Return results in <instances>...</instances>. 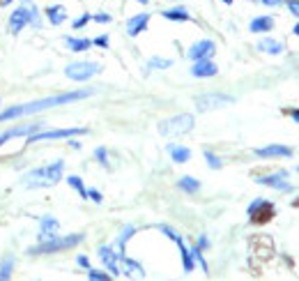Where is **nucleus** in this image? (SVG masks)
<instances>
[{
  "label": "nucleus",
  "instance_id": "obj_1",
  "mask_svg": "<svg viewBox=\"0 0 299 281\" xmlns=\"http://www.w3.org/2000/svg\"><path fill=\"white\" fill-rule=\"evenodd\" d=\"M95 92V90H76V92H65V95H55V97H46V99H39V102H32V104H21V106H14V108H7L0 113V122L5 120H14V118H21V115H32V113H39L44 108H51V106H60V104H67V102H76V99H85Z\"/></svg>",
  "mask_w": 299,
  "mask_h": 281
},
{
  "label": "nucleus",
  "instance_id": "obj_2",
  "mask_svg": "<svg viewBox=\"0 0 299 281\" xmlns=\"http://www.w3.org/2000/svg\"><path fill=\"white\" fill-rule=\"evenodd\" d=\"M60 180H62V162H55V164H51V166L30 171V173L23 178V185L32 189V187L55 185V182H60Z\"/></svg>",
  "mask_w": 299,
  "mask_h": 281
},
{
  "label": "nucleus",
  "instance_id": "obj_3",
  "mask_svg": "<svg viewBox=\"0 0 299 281\" xmlns=\"http://www.w3.org/2000/svg\"><path fill=\"white\" fill-rule=\"evenodd\" d=\"M191 129H193V115L189 113L175 115V118L163 120L159 125V134H163V136H182V134L191 132Z\"/></svg>",
  "mask_w": 299,
  "mask_h": 281
},
{
  "label": "nucleus",
  "instance_id": "obj_4",
  "mask_svg": "<svg viewBox=\"0 0 299 281\" xmlns=\"http://www.w3.org/2000/svg\"><path fill=\"white\" fill-rule=\"evenodd\" d=\"M81 240H83L81 233L65 235V238H51V240H46V242H42L39 247H35L30 254H53V252H62V249H72Z\"/></svg>",
  "mask_w": 299,
  "mask_h": 281
},
{
  "label": "nucleus",
  "instance_id": "obj_5",
  "mask_svg": "<svg viewBox=\"0 0 299 281\" xmlns=\"http://www.w3.org/2000/svg\"><path fill=\"white\" fill-rule=\"evenodd\" d=\"M249 252H251L253 258L258 261H269V258L274 256V240L269 238V235H253L249 240Z\"/></svg>",
  "mask_w": 299,
  "mask_h": 281
},
{
  "label": "nucleus",
  "instance_id": "obj_6",
  "mask_svg": "<svg viewBox=\"0 0 299 281\" xmlns=\"http://www.w3.org/2000/svg\"><path fill=\"white\" fill-rule=\"evenodd\" d=\"M274 215H276L274 205L267 203V201H253V203L249 205V217H251V224H258V226L272 222Z\"/></svg>",
  "mask_w": 299,
  "mask_h": 281
},
{
  "label": "nucleus",
  "instance_id": "obj_7",
  "mask_svg": "<svg viewBox=\"0 0 299 281\" xmlns=\"http://www.w3.org/2000/svg\"><path fill=\"white\" fill-rule=\"evenodd\" d=\"M65 72L72 81H88L90 76H95V74L102 72V67L97 65V62H72Z\"/></svg>",
  "mask_w": 299,
  "mask_h": 281
},
{
  "label": "nucleus",
  "instance_id": "obj_8",
  "mask_svg": "<svg viewBox=\"0 0 299 281\" xmlns=\"http://www.w3.org/2000/svg\"><path fill=\"white\" fill-rule=\"evenodd\" d=\"M235 99L230 95H219V92H209V95H200L196 97V106L198 111H212V108H221V106H230Z\"/></svg>",
  "mask_w": 299,
  "mask_h": 281
},
{
  "label": "nucleus",
  "instance_id": "obj_9",
  "mask_svg": "<svg viewBox=\"0 0 299 281\" xmlns=\"http://www.w3.org/2000/svg\"><path fill=\"white\" fill-rule=\"evenodd\" d=\"M88 129H53V132H35V136L30 134L28 136V143H35V141H44V138H69V136H81L85 134Z\"/></svg>",
  "mask_w": 299,
  "mask_h": 281
},
{
  "label": "nucleus",
  "instance_id": "obj_10",
  "mask_svg": "<svg viewBox=\"0 0 299 281\" xmlns=\"http://www.w3.org/2000/svg\"><path fill=\"white\" fill-rule=\"evenodd\" d=\"M161 231H163V233H166L170 240H175V242H177V247H179V254H182V261H184V270H186V272H191V270H193V258H191V254H189V249H186V247H184V242H182V238H179V235L175 233L173 228H168V226H161Z\"/></svg>",
  "mask_w": 299,
  "mask_h": 281
},
{
  "label": "nucleus",
  "instance_id": "obj_11",
  "mask_svg": "<svg viewBox=\"0 0 299 281\" xmlns=\"http://www.w3.org/2000/svg\"><path fill=\"white\" fill-rule=\"evenodd\" d=\"M214 42H209V39H203V42H198L191 46L189 51V58L191 60H203V58H209V55L214 53Z\"/></svg>",
  "mask_w": 299,
  "mask_h": 281
},
{
  "label": "nucleus",
  "instance_id": "obj_12",
  "mask_svg": "<svg viewBox=\"0 0 299 281\" xmlns=\"http://www.w3.org/2000/svg\"><path fill=\"white\" fill-rule=\"evenodd\" d=\"M42 129V125H21V127H14V129H9V132L0 134V145L5 143V141H9V138H16V136H23V134H35Z\"/></svg>",
  "mask_w": 299,
  "mask_h": 281
},
{
  "label": "nucleus",
  "instance_id": "obj_13",
  "mask_svg": "<svg viewBox=\"0 0 299 281\" xmlns=\"http://www.w3.org/2000/svg\"><path fill=\"white\" fill-rule=\"evenodd\" d=\"M25 23H30V16H28V9H25V7H21V9L12 12V16H9V32H12V35H16V32L23 28Z\"/></svg>",
  "mask_w": 299,
  "mask_h": 281
},
{
  "label": "nucleus",
  "instance_id": "obj_14",
  "mask_svg": "<svg viewBox=\"0 0 299 281\" xmlns=\"http://www.w3.org/2000/svg\"><path fill=\"white\" fill-rule=\"evenodd\" d=\"M219 72V67L214 65V62H209V60H196V65H193V69H191V74L193 76H200V78H205V76H214V74Z\"/></svg>",
  "mask_w": 299,
  "mask_h": 281
},
{
  "label": "nucleus",
  "instance_id": "obj_15",
  "mask_svg": "<svg viewBox=\"0 0 299 281\" xmlns=\"http://www.w3.org/2000/svg\"><path fill=\"white\" fill-rule=\"evenodd\" d=\"M99 258L106 263V268L111 270L113 275H120V261H118L120 254H113L108 247H102V249H99Z\"/></svg>",
  "mask_w": 299,
  "mask_h": 281
},
{
  "label": "nucleus",
  "instance_id": "obj_16",
  "mask_svg": "<svg viewBox=\"0 0 299 281\" xmlns=\"http://www.w3.org/2000/svg\"><path fill=\"white\" fill-rule=\"evenodd\" d=\"M148 21H150V14H138V16H134L129 23H127V32L132 37H136L138 32H143L145 28H148Z\"/></svg>",
  "mask_w": 299,
  "mask_h": 281
},
{
  "label": "nucleus",
  "instance_id": "obj_17",
  "mask_svg": "<svg viewBox=\"0 0 299 281\" xmlns=\"http://www.w3.org/2000/svg\"><path fill=\"white\" fill-rule=\"evenodd\" d=\"M256 155L258 157H290L293 150L286 148V145H269V148H258Z\"/></svg>",
  "mask_w": 299,
  "mask_h": 281
},
{
  "label": "nucleus",
  "instance_id": "obj_18",
  "mask_svg": "<svg viewBox=\"0 0 299 281\" xmlns=\"http://www.w3.org/2000/svg\"><path fill=\"white\" fill-rule=\"evenodd\" d=\"M55 233H58V222L53 217H42V235H39V240L46 242V240L55 238Z\"/></svg>",
  "mask_w": 299,
  "mask_h": 281
},
{
  "label": "nucleus",
  "instance_id": "obj_19",
  "mask_svg": "<svg viewBox=\"0 0 299 281\" xmlns=\"http://www.w3.org/2000/svg\"><path fill=\"white\" fill-rule=\"evenodd\" d=\"M258 182H260V185H267V187H274V189H281V192H288V189H290V185L283 180V173L267 175V178H260Z\"/></svg>",
  "mask_w": 299,
  "mask_h": 281
},
{
  "label": "nucleus",
  "instance_id": "obj_20",
  "mask_svg": "<svg viewBox=\"0 0 299 281\" xmlns=\"http://www.w3.org/2000/svg\"><path fill=\"white\" fill-rule=\"evenodd\" d=\"M46 16H48V21H51L53 25H60L67 18V12H65V7H62V5H53V7H48V9H46Z\"/></svg>",
  "mask_w": 299,
  "mask_h": 281
},
{
  "label": "nucleus",
  "instance_id": "obj_21",
  "mask_svg": "<svg viewBox=\"0 0 299 281\" xmlns=\"http://www.w3.org/2000/svg\"><path fill=\"white\" fill-rule=\"evenodd\" d=\"M272 25H274V18L272 16L253 18L251 21V32H267V30H272Z\"/></svg>",
  "mask_w": 299,
  "mask_h": 281
},
{
  "label": "nucleus",
  "instance_id": "obj_22",
  "mask_svg": "<svg viewBox=\"0 0 299 281\" xmlns=\"http://www.w3.org/2000/svg\"><path fill=\"white\" fill-rule=\"evenodd\" d=\"M258 48L260 51H265V53H281L283 51V44L281 42H276V39H263V42L258 44Z\"/></svg>",
  "mask_w": 299,
  "mask_h": 281
},
{
  "label": "nucleus",
  "instance_id": "obj_23",
  "mask_svg": "<svg viewBox=\"0 0 299 281\" xmlns=\"http://www.w3.org/2000/svg\"><path fill=\"white\" fill-rule=\"evenodd\" d=\"M163 16L168 18V21H189V14H186V9H182V7H177V9H168V12H163Z\"/></svg>",
  "mask_w": 299,
  "mask_h": 281
},
{
  "label": "nucleus",
  "instance_id": "obj_24",
  "mask_svg": "<svg viewBox=\"0 0 299 281\" xmlns=\"http://www.w3.org/2000/svg\"><path fill=\"white\" fill-rule=\"evenodd\" d=\"M170 155H173V162L184 164V162H189L191 152H189V148H170Z\"/></svg>",
  "mask_w": 299,
  "mask_h": 281
},
{
  "label": "nucleus",
  "instance_id": "obj_25",
  "mask_svg": "<svg viewBox=\"0 0 299 281\" xmlns=\"http://www.w3.org/2000/svg\"><path fill=\"white\" fill-rule=\"evenodd\" d=\"M65 42L72 51H85V48H90V44H92L90 39H74V37H67Z\"/></svg>",
  "mask_w": 299,
  "mask_h": 281
},
{
  "label": "nucleus",
  "instance_id": "obj_26",
  "mask_svg": "<svg viewBox=\"0 0 299 281\" xmlns=\"http://www.w3.org/2000/svg\"><path fill=\"white\" fill-rule=\"evenodd\" d=\"M179 187H182V189H184V192L193 194V192H198V187H200V182H198V180H193V178H189V175H186V178H182V180H179Z\"/></svg>",
  "mask_w": 299,
  "mask_h": 281
},
{
  "label": "nucleus",
  "instance_id": "obj_27",
  "mask_svg": "<svg viewBox=\"0 0 299 281\" xmlns=\"http://www.w3.org/2000/svg\"><path fill=\"white\" fill-rule=\"evenodd\" d=\"M12 265H14L12 258H5V261H2V265H0V281H5L12 277Z\"/></svg>",
  "mask_w": 299,
  "mask_h": 281
},
{
  "label": "nucleus",
  "instance_id": "obj_28",
  "mask_svg": "<svg viewBox=\"0 0 299 281\" xmlns=\"http://www.w3.org/2000/svg\"><path fill=\"white\" fill-rule=\"evenodd\" d=\"M69 185H72L74 189H76V192L81 194V196H83V198H88V189H85V187H83V182H81V178H76V175H72V178H69Z\"/></svg>",
  "mask_w": 299,
  "mask_h": 281
},
{
  "label": "nucleus",
  "instance_id": "obj_29",
  "mask_svg": "<svg viewBox=\"0 0 299 281\" xmlns=\"http://www.w3.org/2000/svg\"><path fill=\"white\" fill-rule=\"evenodd\" d=\"M25 9H28V16H30V23H39V18H37V9H35V5H32V2H28V0H25Z\"/></svg>",
  "mask_w": 299,
  "mask_h": 281
},
{
  "label": "nucleus",
  "instance_id": "obj_30",
  "mask_svg": "<svg viewBox=\"0 0 299 281\" xmlns=\"http://www.w3.org/2000/svg\"><path fill=\"white\" fill-rule=\"evenodd\" d=\"M88 277L90 279H95V281H108L111 279L106 272H97V270H88Z\"/></svg>",
  "mask_w": 299,
  "mask_h": 281
},
{
  "label": "nucleus",
  "instance_id": "obj_31",
  "mask_svg": "<svg viewBox=\"0 0 299 281\" xmlns=\"http://www.w3.org/2000/svg\"><path fill=\"white\" fill-rule=\"evenodd\" d=\"M132 235H134V228L129 226V228H127V231H125V233H122V238H120V242H118V247H120V254H122V249H125V245H127V240L132 238Z\"/></svg>",
  "mask_w": 299,
  "mask_h": 281
},
{
  "label": "nucleus",
  "instance_id": "obj_32",
  "mask_svg": "<svg viewBox=\"0 0 299 281\" xmlns=\"http://www.w3.org/2000/svg\"><path fill=\"white\" fill-rule=\"evenodd\" d=\"M205 159H207V164H209V166H212V168H221V162H219V157H216V155H212L209 150H207V152H205Z\"/></svg>",
  "mask_w": 299,
  "mask_h": 281
},
{
  "label": "nucleus",
  "instance_id": "obj_33",
  "mask_svg": "<svg viewBox=\"0 0 299 281\" xmlns=\"http://www.w3.org/2000/svg\"><path fill=\"white\" fill-rule=\"evenodd\" d=\"M150 69H154V67H170V60H161V58H152L150 60Z\"/></svg>",
  "mask_w": 299,
  "mask_h": 281
},
{
  "label": "nucleus",
  "instance_id": "obj_34",
  "mask_svg": "<svg viewBox=\"0 0 299 281\" xmlns=\"http://www.w3.org/2000/svg\"><path fill=\"white\" fill-rule=\"evenodd\" d=\"M283 113H286V115H290V118H293L295 122H299V108H286Z\"/></svg>",
  "mask_w": 299,
  "mask_h": 281
},
{
  "label": "nucleus",
  "instance_id": "obj_35",
  "mask_svg": "<svg viewBox=\"0 0 299 281\" xmlns=\"http://www.w3.org/2000/svg\"><path fill=\"white\" fill-rule=\"evenodd\" d=\"M288 7H290V12H293L295 16H299V0H290V2H288Z\"/></svg>",
  "mask_w": 299,
  "mask_h": 281
},
{
  "label": "nucleus",
  "instance_id": "obj_36",
  "mask_svg": "<svg viewBox=\"0 0 299 281\" xmlns=\"http://www.w3.org/2000/svg\"><path fill=\"white\" fill-rule=\"evenodd\" d=\"M88 21H90V16L85 14V16H81V18H76V21H74V28H83V25L88 23Z\"/></svg>",
  "mask_w": 299,
  "mask_h": 281
},
{
  "label": "nucleus",
  "instance_id": "obj_37",
  "mask_svg": "<svg viewBox=\"0 0 299 281\" xmlns=\"http://www.w3.org/2000/svg\"><path fill=\"white\" fill-rule=\"evenodd\" d=\"M95 155H97V159H99L102 164H106V150H104V148H97Z\"/></svg>",
  "mask_w": 299,
  "mask_h": 281
},
{
  "label": "nucleus",
  "instance_id": "obj_38",
  "mask_svg": "<svg viewBox=\"0 0 299 281\" xmlns=\"http://www.w3.org/2000/svg\"><path fill=\"white\" fill-rule=\"evenodd\" d=\"M88 196L92 198L95 203H102V194H99V192H95V189H90V192H88Z\"/></svg>",
  "mask_w": 299,
  "mask_h": 281
},
{
  "label": "nucleus",
  "instance_id": "obj_39",
  "mask_svg": "<svg viewBox=\"0 0 299 281\" xmlns=\"http://www.w3.org/2000/svg\"><path fill=\"white\" fill-rule=\"evenodd\" d=\"M95 44H97V46H104V48H106V46H108V37H106V35L97 37V39H95Z\"/></svg>",
  "mask_w": 299,
  "mask_h": 281
},
{
  "label": "nucleus",
  "instance_id": "obj_40",
  "mask_svg": "<svg viewBox=\"0 0 299 281\" xmlns=\"http://www.w3.org/2000/svg\"><path fill=\"white\" fill-rule=\"evenodd\" d=\"M95 21H99V23H108V21H111V16H108V14H97Z\"/></svg>",
  "mask_w": 299,
  "mask_h": 281
},
{
  "label": "nucleus",
  "instance_id": "obj_41",
  "mask_svg": "<svg viewBox=\"0 0 299 281\" xmlns=\"http://www.w3.org/2000/svg\"><path fill=\"white\" fill-rule=\"evenodd\" d=\"M265 5H269V7H274V5H281L283 0H263Z\"/></svg>",
  "mask_w": 299,
  "mask_h": 281
},
{
  "label": "nucleus",
  "instance_id": "obj_42",
  "mask_svg": "<svg viewBox=\"0 0 299 281\" xmlns=\"http://www.w3.org/2000/svg\"><path fill=\"white\" fill-rule=\"evenodd\" d=\"M78 265H83V268H88V258H85V256H78Z\"/></svg>",
  "mask_w": 299,
  "mask_h": 281
},
{
  "label": "nucleus",
  "instance_id": "obj_43",
  "mask_svg": "<svg viewBox=\"0 0 299 281\" xmlns=\"http://www.w3.org/2000/svg\"><path fill=\"white\" fill-rule=\"evenodd\" d=\"M293 208H299V196H297V198H295V201H293Z\"/></svg>",
  "mask_w": 299,
  "mask_h": 281
},
{
  "label": "nucleus",
  "instance_id": "obj_44",
  "mask_svg": "<svg viewBox=\"0 0 299 281\" xmlns=\"http://www.w3.org/2000/svg\"><path fill=\"white\" fill-rule=\"evenodd\" d=\"M293 32H295V35H297V37H299V23H297V25H295V30H293Z\"/></svg>",
  "mask_w": 299,
  "mask_h": 281
},
{
  "label": "nucleus",
  "instance_id": "obj_45",
  "mask_svg": "<svg viewBox=\"0 0 299 281\" xmlns=\"http://www.w3.org/2000/svg\"><path fill=\"white\" fill-rule=\"evenodd\" d=\"M0 2H12V0H0Z\"/></svg>",
  "mask_w": 299,
  "mask_h": 281
},
{
  "label": "nucleus",
  "instance_id": "obj_46",
  "mask_svg": "<svg viewBox=\"0 0 299 281\" xmlns=\"http://www.w3.org/2000/svg\"><path fill=\"white\" fill-rule=\"evenodd\" d=\"M138 2H148V0H138Z\"/></svg>",
  "mask_w": 299,
  "mask_h": 281
},
{
  "label": "nucleus",
  "instance_id": "obj_47",
  "mask_svg": "<svg viewBox=\"0 0 299 281\" xmlns=\"http://www.w3.org/2000/svg\"><path fill=\"white\" fill-rule=\"evenodd\" d=\"M223 2H233V0H223Z\"/></svg>",
  "mask_w": 299,
  "mask_h": 281
}]
</instances>
